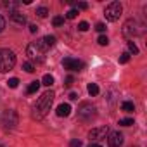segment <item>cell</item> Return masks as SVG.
<instances>
[{"mask_svg":"<svg viewBox=\"0 0 147 147\" xmlns=\"http://www.w3.org/2000/svg\"><path fill=\"white\" fill-rule=\"evenodd\" d=\"M54 97H55V94L52 90H49V92L42 94V97H38V100L33 106V118L35 119H43L49 114V111L52 107V102H54Z\"/></svg>","mask_w":147,"mask_h":147,"instance_id":"1","label":"cell"},{"mask_svg":"<svg viewBox=\"0 0 147 147\" xmlns=\"http://www.w3.org/2000/svg\"><path fill=\"white\" fill-rule=\"evenodd\" d=\"M26 55L30 57L31 62H38V64H40V62L45 61V49L42 47L40 40L28 43V47H26Z\"/></svg>","mask_w":147,"mask_h":147,"instance_id":"2","label":"cell"},{"mask_svg":"<svg viewBox=\"0 0 147 147\" xmlns=\"http://www.w3.org/2000/svg\"><path fill=\"white\" fill-rule=\"evenodd\" d=\"M16 66V55L9 49L0 50V73H7Z\"/></svg>","mask_w":147,"mask_h":147,"instance_id":"3","label":"cell"},{"mask_svg":"<svg viewBox=\"0 0 147 147\" xmlns=\"http://www.w3.org/2000/svg\"><path fill=\"white\" fill-rule=\"evenodd\" d=\"M121 12H123V5H121L119 2H111V4L106 5V9H104V16H106V19L111 21V23L118 21L119 16H121Z\"/></svg>","mask_w":147,"mask_h":147,"instance_id":"4","label":"cell"},{"mask_svg":"<svg viewBox=\"0 0 147 147\" xmlns=\"http://www.w3.org/2000/svg\"><path fill=\"white\" fill-rule=\"evenodd\" d=\"M95 106H92L90 102H82L78 107V118L82 121H92L95 118Z\"/></svg>","mask_w":147,"mask_h":147,"instance_id":"5","label":"cell"},{"mask_svg":"<svg viewBox=\"0 0 147 147\" xmlns=\"http://www.w3.org/2000/svg\"><path fill=\"white\" fill-rule=\"evenodd\" d=\"M140 33V26H138V23L135 21V19H128L125 24H123V35L126 36V38H133V36H137Z\"/></svg>","mask_w":147,"mask_h":147,"instance_id":"6","label":"cell"},{"mask_svg":"<svg viewBox=\"0 0 147 147\" xmlns=\"http://www.w3.org/2000/svg\"><path fill=\"white\" fill-rule=\"evenodd\" d=\"M18 121L19 119H18V113L16 111H12V109L4 111V114H2V125L5 128H16Z\"/></svg>","mask_w":147,"mask_h":147,"instance_id":"7","label":"cell"},{"mask_svg":"<svg viewBox=\"0 0 147 147\" xmlns=\"http://www.w3.org/2000/svg\"><path fill=\"white\" fill-rule=\"evenodd\" d=\"M62 66H64V69H69V71H82V69L85 67V64H83L82 61L73 59V57H66V59L62 61Z\"/></svg>","mask_w":147,"mask_h":147,"instance_id":"8","label":"cell"},{"mask_svg":"<svg viewBox=\"0 0 147 147\" xmlns=\"http://www.w3.org/2000/svg\"><path fill=\"white\" fill-rule=\"evenodd\" d=\"M107 133H109L107 126H97V128H92L88 131V138L90 140H102V138H106Z\"/></svg>","mask_w":147,"mask_h":147,"instance_id":"9","label":"cell"},{"mask_svg":"<svg viewBox=\"0 0 147 147\" xmlns=\"http://www.w3.org/2000/svg\"><path fill=\"white\" fill-rule=\"evenodd\" d=\"M107 144H109V147H121L123 145V135L119 131L107 133Z\"/></svg>","mask_w":147,"mask_h":147,"instance_id":"10","label":"cell"},{"mask_svg":"<svg viewBox=\"0 0 147 147\" xmlns=\"http://www.w3.org/2000/svg\"><path fill=\"white\" fill-rule=\"evenodd\" d=\"M55 113H57L59 118H66V116L71 114V106H69V104H59Z\"/></svg>","mask_w":147,"mask_h":147,"instance_id":"11","label":"cell"},{"mask_svg":"<svg viewBox=\"0 0 147 147\" xmlns=\"http://www.w3.org/2000/svg\"><path fill=\"white\" fill-rule=\"evenodd\" d=\"M11 21H14L16 24H26V16L24 14H21V12H18V11H14V12H11Z\"/></svg>","mask_w":147,"mask_h":147,"instance_id":"12","label":"cell"},{"mask_svg":"<svg viewBox=\"0 0 147 147\" xmlns=\"http://www.w3.org/2000/svg\"><path fill=\"white\" fill-rule=\"evenodd\" d=\"M40 43H42V47L47 50V49L54 47V43H55V36H52V35H47V36H43V38L40 40Z\"/></svg>","mask_w":147,"mask_h":147,"instance_id":"13","label":"cell"},{"mask_svg":"<svg viewBox=\"0 0 147 147\" xmlns=\"http://www.w3.org/2000/svg\"><path fill=\"white\" fill-rule=\"evenodd\" d=\"M121 109H123L125 113H133V111H135V106H133V102H130V100H125V102L121 104Z\"/></svg>","mask_w":147,"mask_h":147,"instance_id":"14","label":"cell"},{"mask_svg":"<svg viewBox=\"0 0 147 147\" xmlns=\"http://www.w3.org/2000/svg\"><path fill=\"white\" fill-rule=\"evenodd\" d=\"M40 83L45 85V87H52V85H54V76H52V75H45Z\"/></svg>","mask_w":147,"mask_h":147,"instance_id":"15","label":"cell"},{"mask_svg":"<svg viewBox=\"0 0 147 147\" xmlns=\"http://www.w3.org/2000/svg\"><path fill=\"white\" fill-rule=\"evenodd\" d=\"M40 85H42L40 82H31V83L28 85V90H26V92H28V94H35V92L40 88Z\"/></svg>","mask_w":147,"mask_h":147,"instance_id":"16","label":"cell"},{"mask_svg":"<svg viewBox=\"0 0 147 147\" xmlns=\"http://www.w3.org/2000/svg\"><path fill=\"white\" fill-rule=\"evenodd\" d=\"M87 90H88V94H90V95H99V87H97L95 83H88Z\"/></svg>","mask_w":147,"mask_h":147,"instance_id":"17","label":"cell"},{"mask_svg":"<svg viewBox=\"0 0 147 147\" xmlns=\"http://www.w3.org/2000/svg\"><path fill=\"white\" fill-rule=\"evenodd\" d=\"M47 14H49V9L47 7H38L36 9V16L38 18H47Z\"/></svg>","mask_w":147,"mask_h":147,"instance_id":"18","label":"cell"},{"mask_svg":"<svg viewBox=\"0 0 147 147\" xmlns=\"http://www.w3.org/2000/svg\"><path fill=\"white\" fill-rule=\"evenodd\" d=\"M18 5H19L18 2H11V0H9V2H4V7H7V9H11L12 12L16 11V7H18Z\"/></svg>","mask_w":147,"mask_h":147,"instance_id":"19","label":"cell"},{"mask_svg":"<svg viewBox=\"0 0 147 147\" xmlns=\"http://www.w3.org/2000/svg\"><path fill=\"white\" fill-rule=\"evenodd\" d=\"M128 49H130V52H131L133 55H137V54H138V47L135 45V42H128Z\"/></svg>","mask_w":147,"mask_h":147,"instance_id":"20","label":"cell"},{"mask_svg":"<svg viewBox=\"0 0 147 147\" xmlns=\"http://www.w3.org/2000/svg\"><path fill=\"white\" fill-rule=\"evenodd\" d=\"M76 16H78V11H76V9H71V11L66 12V18H67V19H75Z\"/></svg>","mask_w":147,"mask_h":147,"instance_id":"21","label":"cell"},{"mask_svg":"<svg viewBox=\"0 0 147 147\" xmlns=\"http://www.w3.org/2000/svg\"><path fill=\"white\" fill-rule=\"evenodd\" d=\"M62 23H64V18H62V16H55V18L52 19V24H54V26H61Z\"/></svg>","mask_w":147,"mask_h":147,"instance_id":"22","label":"cell"},{"mask_svg":"<svg viewBox=\"0 0 147 147\" xmlns=\"http://www.w3.org/2000/svg\"><path fill=\"white\" fill-rule=\"evenodd\" d=\"M97 42H99V45H102V47H106V45H107V43H109V38H107V36H106V35H100V36H99V40H97Z\"/></svg>","mask_w":147,"mask_h":147,"instance_id":"23","label":"cell"},{"mask_svg":"<svg viewBox=\"0 0 147 147\" xmlns=\"http://www.w3.org/2000/svg\"><path fill=\"white\" fill-rule=\"evenodd\" d=\"M128 61H130V54L128 52H125V54L119 55V64H126Z\"/></svg>","mask_w":147,"mask_h":147,"instance_id":"24","label":"cell"},{"mask_svg":"<svg viewBox=\"0 0 147 147\" xmlns=\"http://www.w3.org/2000/svg\"><path fill=\"white\" fill-rule=\"evenodd\" d=\"M23 69H24L26 73H33V71H35V66H33L31 62H24V64H23Z\"/></svg>","mask_w":147,"mask_h":147,"instance_id":"25","label":"cell"},{"mask_svg":"<svg viewBox=\"0 0 147 147\" xmlns=\"http://www.w3.org/2000/svg\"><path fill=\"white\" fill-rule=\"evenodd\" d=\"M7 85H9V88H18V85H19V80H18V78H11V80L7 82Z\"/></svg>","mask_w":147,"mask_h":147,"instance_id":"26","label":"cell"},{"mask_svg":"<svg viewBox=\"0 0 147 147\" xmlns=\"http://www.w3.org/2000/svg\"><path fill=\"white\" fill-rule=\"evenodd\" d=\"M119 125H121V126H131V125H133V119H131V118H125V119H119Z\"/></svg>","mask_w":147,"mask_h":147,"instance_id":"27","label":"cell"},{"mask_svg":"<svg viewBox=\"0 0 147 147\" xmlns=\"http://www.w3.org/2000/svg\"><path fill=\"white\" fill-rule=\"evenodd\" d=\"M88 28H90V26H88L87 21H82V23L78 24V30H80V31H88Z\"/></svg>","mask_w":147,"mask_h":147,"instance_id":"28","label":"cell"},{"mask_svg":"<svg viewBox=\"0 0 147 147\" xmlns=\"http://www.w3.org/2000/svg\"><path fill=\"white\" fill-rule=\"evenodd\" d=\"M95 30H97L99 33H104V31H106V24H104V23H97V24H95Z\"/></svg>","mask_w":147,"mask_h":147,"instance_id":"29","label":"cell"},{"mask_svg":"<svg viewBox=\"0 0 147 147\" xmlns=\"http://www.w3.org/2000/svg\"><path fill=\"white\" fill-rule=\"evenodd\" d=\"M75 5H76V11H78V9H82V11L88 9V4H85V2H80V4H75Z\"/></svg>","mask_w":147,"mask_h":147,"instance_id":"30","label":"cell"},{"mask_svg":"<svg viewBox=\"0 0 147 147\" xmlns=\"http://www.w3.org/2000/svg\"><path fill=\"white\" fill-rule=\"evenodd\" d=\"M71 147H82V140H78V138H75V140H71V144H69Z\"/></svg>","mask_w":147,"mask_h":147,"instance_id":"31","label":"cell"},{"mask_svg":"<svg viewBox=\"0 0 147 147\" xmlns=\"http://www.w3.org/2000/svg\"><path fill=\"white\" fill-rule=\"evenodd\" d=\"M73 83H75V78H73V76H67V78H66V83H64V85H66V87H71Z\"/></svg>","mask_w":147,"mask_h":147,"instance_id":"32","label":"cell"},{"mask_svg":"<svg viewBox=\"0 0 147 147\" xmlns=\"http://www.w3.org/2000/svg\"><path fill=\"white\" fill-rule=\"evenodd\" d=\"M4 28H5V19L0 16V31H4Z\"/></svg>","mask_w":147,"mask_h":147,"instance_id":"33","label":"cell"},{"mask_svg":"<svg viewBox=\"0 0 147 147\" xmlns=\"http://www.w3.org/2000/svg\"><path fill=\"white\" fill-rule=\"evenodd\" d=\"M30 31H31V33H36V31H38L36 24H30Z\"/></svg>","mask_w":147,"mask_h":147,"instance_id":"34","label":"cell"},{"mask_svg":"<svg viewBox=\"0 0 147 147\" xmlns=\"http://www.w3.org/2000/svg\"><path fill=\"white\" fill-rule=\"evenodd\" d=\"M69 99H71V100H76V99H78V94H75V92H71V94H69Z\"/></svg>","mask_w":147,"mask_h":147,"instance_id":"35","label":"cell"},{"mask_svg":"<svg viewBox=\"0 0 147 147\" xmlns=\"http://www.w3.org/2000/svg\"><path fill=\"white\" fill-rule=\"evenodd\" d=\"M88 147H102V145H99V144H90Z\"/></svg>","mask_w":147,"mask_h":147,"instance_id":"36","label":"cell"}]
</instances>
